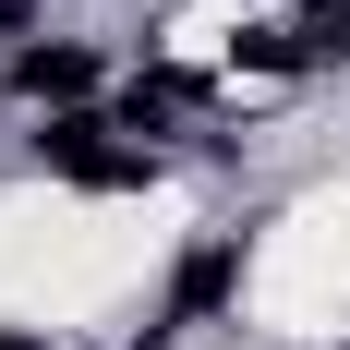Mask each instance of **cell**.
I'll list each match as a JSON object with an SVG mask.
<instances>
[{"instance_id":"obj_3","label":"cell","mask_w":350,"mask_h":350,"mask_svg":"<svg viewBox=\"0 0 350 350\" xmlns=\"http://www.w3.org/2000/svg\"><path fill=\"white\" fill-rule=\"evenodd\" d=\"M97 85V49H72V36H49V49H12V97H85Z\"/></svg>"},{"instance_id":"obj_5","label":"cell","mask_w":350,"mask_h":350,"mask_svg":"<svg viewBox=\"0 0 350 350\" xmlns=\"http://www.w3.org/2000/svg\"><path fill=\"white\" fill-rule=\"evenodd\" d=\"M25 12H36V0H0V25H25Z\"/></svg>"},{"instance_id":"obj_6","label":"cell","mask_w":350,"mask_h":350,"mask_svg":"<svg viewBox=\"0 0 350 350\" xmlns=\"http://www.w3.org/2000/svg\"><path fill=\"white\" fill-rule=\"evenodd\" d=\"M0 350H49V338H25V326H12V338H0Z\"/></svg>"},{"instance_id":"obj_2","label":"cell","mask_w":350,"mask_h":350,"mask_svg":"<svg viewBox=\"0 0 350 350\" xmlns=\"http://www.w3.org/2000/svg\"><path fill=\"white\" fill-rule=\"evenodd\" d=\"M230 290H242V242H193V254H181V278H170V326L217 314Z\"/></svg>"},{"instance_id":"obj_4","label":"cell","mask_w":350,"mask_h":350,"mask_svg":"<svg viewBox=\"0 0 350 350\" xmlns=\"http://www.w3.org/2000/svg\"><path fill=\"white\" fill-rule=\"evenodd\" d=\"M302 49H350V0H314L302 12Z\"/></svg>"},{"instance_id":"obj_1","label":"cell","mask_w":350,"mask_h":350,"mask_svg":"<svg viewBox=\"0 0 350 350\" xmlns=\"http://www.w3.org/2000/svg\"><path fill=\"white\" fill-rule=\"evenodd\" d=\"M109 133H121V121H85V109H61V121L36 133V157H49L61 181H85V193H133L157 157H145V145H109Z\"/></svg>"}]
</instances>
